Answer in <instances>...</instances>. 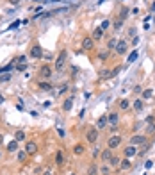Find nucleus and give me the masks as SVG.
<instances>
[{"mask_svg": "<svg viewBox=\"0 0 155 175\" xmlns=\"http://www.w3.org/2000/svg\"><path fill=\"white\" fill-rule=\"evenodd\" d=\"M98 136H100V131H98L96 127H91V129L87 131V134H86V141L89 145H94L98 141Z\"/></svg>", "mask_w": 155, "mask_h": 175, "instance_id": "nucleus-1", "label": "nucleus"}, {"mask_svg": "<svg viewBox=\"0 0 155 175\" xmlns=\"http://www.w3.org/2000/svg\"><path fill=\"white\" fill-rule=\"evenodd\" d=\"M127 50H128V40H118V45L114 48L116 55H125Z\"/></svg>", "mask_w": 155, "mask_h": 175, "instance_id": "nucleus-2", "label": "nucleus"}, {"mask_svg": "<svg viewBox=\"0 0 155 175\" xmlns=\"http://www.w3.org/2000/svg\"><path fill=\"white\" fill-rule=\"evenodd\" d=\"M66 55H68V52H66V50H61V54L57 55V59H55V68H57V72H62V70H64Z\"/></svg>", "mask_w": 155, "mask_h": 175, "instance_id": "nucleus-3", "label": "nucleus"}, {"mask_svg": "<svg viewBox=\"0 0 155 175\" xmlns=\"http://www.w3.org/2000/svg\"><path fill=\"white\" fill-rule=\"evenodd\" d=\"M146 143H148V139H146V136H143V134H134V136L130 138V141H128V145H134V146L146 145Z\"/></svg>", "mask_w": 155, "mask_h": 175, "instance_id": "nucleus-4", "label": "nucleus"}, {"mask_svg": "<svg viewBox=\"0 0 155 175\" xmlns=\"http://www.w3.org/2000/svg\"><path fill=\"white\" fill-rule=\"evenodd\" d=\"M120 145H121V136H118V134H116V136H111V138H109V141H107V148L116 150Z\"/></svg>", "mask_w": 155, "mask_h": 175, "instance_id": "nucleus-5", "label": "nucleus"}, {"mask_svg": "<svg viewBox=\"0 0 155 175\" xmlns=\"http://www.w3.org/2000/svg\"><path fill=\"white\" fill-rule=\"evenodd\" d=\"M39 77H41V81H46V79L52 77V68L48 64H43L41 68H39Z\"/></svg>", "mask_w": 155, "mask_h": 175, "instance_id": "nucleus-6", "label": "nucleus"}, {"mask_svg": "<svg viewBox=\"0 0 155 175\" xmlns=\"http://www.w3.org/2000/svg\"><path fill=\"white\" fill-rule=\"evenodd\" d=\"M107 124L111 125V127H116V125L120 124V114L116 113V111H114V113H109L107 114Z\"/></svg>", "mask_w": 155, "mask_h": 175, "instance_id": "nucleus-7", "label": "nucleus"}, {"mask_svg": "<svg viewBox=\"0 0 155 175\" xmlns=\"http://www.w3.org/2000/svg\"><path fill=\"white\" fill-rule=\"evenodd\" d=\"M31 57H34V59H41L43 57V48L39 45H34L31 48Z\"/></svg>", "mask_w": 155, "mask_h": 175, "instance_id": "nucleus-8", "label": "nucleus"}, {"mask_svg": "<svg viewBox=\"0 0 155 175\" xmlns=\"http://www.w3.org/2000/svg\"><path fill=\"white\" fill-rule=\"evenodd\" d=\"M25 152H27V155H34L36 152H38V145L34 143V141H29V143L25 145V148H23Z\"/></svg>", "mask_w": 155, "mask_h": 175, "instance_id": "nucleus-9", "label": "nucleus"}, {"mask_svg": "<svg viewBox=\"0 0 155 175\" xmlns=\"http://www.w3.org/2000/svg\"><path fill=\"white\" fill-rule=\"evenodd\" d=\"M123 154L125 157H134L135 154H137V146H134V145H128V146H125V150H123Z\"/></svg>", "mask_w": 155, "mask_h": 175, "instance_id": "nucleus-10", "label": "nucleus"}, {"mask_svg": "<svg viewBox=\"0 0 155 175\" xmlns=\"http://www.w3.org/2000/svg\"><path fill=\"white\" fill-rule=\"evenodd\" d=\"M118 168H120L121 172H127V170H130V168H132V163H130V159H128V157L121 159V161H120V166H118Z\"/></svg>", "mask_w": 155, "mask_h": 175, "instance_id": "nucleus-11", "label": "nucleus"}, {"mask_svg": "<svg viewBox=\"0 0 155 175\" xmlns=\"http://www.w3.org/2000/svg\"><path fill=\"white\" fill-rule=\"evenodd\" d=\"M107 125H109L107 124V114H103V116H100V118L96 120V129H98V131H103Z\"/></svg>", "mask_w": 155, "mask_h": 175, "instance_id": "nucleus-12", "label": "nucleus"}, {"mask_svg": "<svg viewBox=\"0 0 155 175\" xmlns=\"http://www.w3.org/2000/svg\"><path fill=\"white\" fill-rule=\"evenodd\" d=\"M103 34H105V31H102L100 27H96L93 31V34H91V38H93V41H100V40H103Z\"/></svg>", "mask_w": 155, "mask_h": 175, "instance_id": "nucleus-13", "label": "nucleus"}, {"mask_svg": "<svg viewBox=\"0 0 155 175\" xmlns=\"http://www.w3.org/2000/svg\"><path fill=\"white\" fill-rule=\"evenodd\" d=\"M93 47H94V41H93V38H91V36L82 40V48H84V50H91Z\"/></svg>", "mask_w": 155, "mask_h": 175, "instance_id": "nucleus-14", "label": "nucleus"}, {"mask_svg": "<svg viewBox=\"0 0 155 175\" xmlns=\"http://www.w3.org/2000/svg\"><path fill=\"white\" fill-rule=\"evenodd\" d=\"M100 157H102L103 163H109V159L113 157V150H111V148H105V150H102V152H100Z\"/></svg>", "mask_w": 155, "mask_h": 175, "instance_id": "nucleus-15", "label": "nucleus"}, {"mask_svg": "<svg viewBox=\"0 0 155 175\" xmlns=\"http://www.w3.org/2000/svg\"><path fill=\"white\" fill-rule=\"evenodd\" d=\"M72 107H73V97H70V98H66L64 104H62V111L68 113V111H72Z\"/></svg>", "mask_w": 155, "mask_h": 175, "instance_id": "nucleus-16", "label": "nucleus"}, {"mask_svg": "<svg viewBox=\"0 0 155 175\" xmlns=\"http://www.w3.org/2000/svg\"><path fill=\"white\" fill-rule=\"evenodd\" d=\"M6 148H7V152H18L20 145H18V141H16V139H13V141H9V143H7V146H6Z\"/></svg>", "mask_w": 155, "mask_h": 175, "instance_id": "nucleus-17", "label": "nucleus"}, {"mask_svg": "<svg viewBox=\"0 0 155 175\" xmlns=\"http://www.w3.org/2000/svg\"><path fill=\"white\" fill-rule=\"evenodd\" d=\"M38 88H39L41 91H50L54 86H52L50 82H46V81H39V82H38Z\"/></svg>", "mask_w": 155, "mask_h": 175, "instance_id": "nucleus-18", "label": "nucleus"}, {"mask_svg": "<svg viewBox=\"0 0 155 175\" xmlns=\"http://www.w3.org/2000/svg\"><path fill=\"white\" fill-rule=\"evenodd\" d=\"M84 152H86V145L79 143V145H75V146H73V154H75V155H82Z\"/></svg>", "mask_w": 155, "mask_h": 175, "instance_id": "nucleus-19", "label": "nucleus"}, {"mask_svg": "<svg viewBox=\"0 0 155 175\" xmlns=\"http://www.w3.org/2000/svg\"><path fill=\"white\" fill-rule=\"evenodd\" d=\"M143 107H145V102H143V98H135V100H134V111L141 113V111H143Z\"/></svg>", "mask_w": 155, "mask_h": 175, "instance_id": "nucleus-20", "label": "nucleus"}, {"mask_svg": "<svg viewBox=\"0 0 155 175\" xmlns=\"http://www.w3.org/2000/svg\"><path fill=\"white\" fill-rule=\"evenodd\" d=\"M120 161H121V157H118V155L113 154V157L109 159V165H111V168H118V166H120Z\"/></svg>", "mask_w": 155, "mask_h": 175, "instance_id": "nucleus-21", "label": "nucleus"}, {"mask_svg": "<svg viewBox=\"0 0 155 175\" xmlns=\"http://www.w3.org/2000/svg\"><path fill=\"white\" fill-rule=\"evenodd\" d=\"M153 97V89L152 88H146V89H143V100H150Z\"/></svg>", "mask_w": 155, "mask_h": 175, "instance_id": "nucleus-22", "label": "nucleus"}, {"mask_svg": "<svg viewBox=\"0 0 155 175\" xmlns=\"http://www.w3.org/2000/svg\"><path fill=\"white\" fill-rule=\"evenodd\" d=\"M118 105H120V109H121V111H127V109L130 107V102H128V98H121Z\"/></svg>", "mask_w": 155, "mask_h": 175, "instance_id": "nucleus-23", "label": "nucleus"}, {"mask_svg": "<svg viewBox=\"0 0 155 175\" xmlns=\"http://www.w3.org/2000/svg\"><path fill=\"white\" fill-rule=\"evenodd\" d=\"M54 161H55V165H57V166H62V165H64V155H62V152H57Z\"/></svg>", "mask_w": 155, "mask_h": 175, "instance_id": "nucleus-24", "label": "nucleus"}, {"mask_svg": "<svg viewBox=\"0 0 155 175\" xmlns=\"http://www.w3.org/2000/svg\"><path fill=\"white\" fill-rule=\"evenodd\" d=\"M109 55H111V50L98 52V59H100V61H107V59H109Z\"/></svg>", "mask_w": 155, "mask_h": 175, "instance_id": "nucleus-25", "label": "nucleus"}, {"mask_svg": "<svg viewBox=\"0 0 155 175\" xmlns=\"http://www.w3.org/2000/svg\"><path fill=\"white\" fill-rule=\"evenodd\" d=\"M116 45H118V40H116V38H111V40L107 41V50H114Z\"/></svg>", "mask_w": 155, "mask_h": 175, "instance_id": "nucleus-26", "label": "nucleus"}, {"mask_svg": "<svg viewBox=\"0 0 155 175\" xmlns=\"http://www.w3.org/2000/svg\"><path fill=\"white\" fill-rule=\"evenodd\" d=\"M87 175H98V166L94 165V163L87 168Z\"/></svg>", "mask_w": 155, "mask_h": 175, "instance_id": "nucleus-27", "label": "nucleus"}, {"mask_svg": "<svg viewBox=\"0 0 155 175\" xmlns=\"http://www.w3.org/2000/svg\"><path fill=\"white\" fill-rule=\"evenodd\" d=\"M113 27H114V31H120V29L123 27V20H121V18H118V20H114Z\"/></svg>", "mask_w": 155, "mask_h": 175, "instance_id": "nucleus-28", "label": "nucleus"}, {"mask_svg": "<svg viewBox=\"0 0 155 175\" xmlns=\"http://www.w3.org/2000/svg\"><path fill=\"white\" fill-rule=\"evenodd\" d=\"M137 55H139V52H137V50H134V52H132V54L128 55V59H127V61H128V64H132V63H134L135 59H137Z\"/></svg>", "mask_w": 155, "mask_h": 175, "instance_id": "nucleus-29", "label": "nucleus"}, {"mask_svg": "<svg viewBox=\"0 0 155 175\" xmlns=\"http://www.w3.org/2000/svg\"><path fill=\"white\" fill-rule=\"evenodd\" d=\"M11 77H13V73H4V75H0V82H9Z\"/></svg>", "mask_w": 155, "mask_h": 175, "instance_id": "nucleus-30", "label": "nucleus"}, {"mask_svg": "<svg viewBox=\"0 0 155 175\" xmlns=\"http://www.w3.org/2000/svg\"><path fill=\"white\" fill-rule=\"evenodd\" d=\"M16 141H23L25 139V132L23 131H16V138H14Z\"/></svg>", "mask_w": 155, "mask_h": 175, "instance_id": "nucleus-31", "label": "nucleus"}, {"mask_svg": "<svg viewBox=\"0 0 155 175\" xmlns=\"http://www.w3.org/2000/svg\"><path fill=\"white\" fill-rule=\"evenodd\" d=\"M127 14H128V7H121V11H120V18L125 20V18H127Z\"/></svg>", "mask_w": 155, "mask_h": 175, "instance_id": "nucleus-32", "label": "nucleus"}, {"mask_svg": "<svg viewBox=\"0 0 155 175\" xmlns=\"http://www.w3.org/2000/svg\"><path fill=\"white\" fill-rule=\"evenodd\" d=\"M111 77V70H102L100 72V79H109Z\"/></svg>", "mask_w": 155, "mask_h": 175, "instance_id": "nucleus-33", "label": "nucleus"}, {"mask_svg": "<svg viewBox=\"0 0 155 175\" xmlns=\"http://www.w3.org/2000/svg\"><path fill=\"white\" fill-rule=\"evenodd\" d=\"M25 159H27V152H25V150H21V152H18V161H20V163H23Z\"/></svg>", "mask_w": 155, "mask_h": 175, "instance_id": "nucleus-34", "label": "nucleus"}, {"mask_svg": "<svg viewBox=\"0 0 155 175\" xmlns=\"http://www.w3.org/2000/svg\"><path fill=\"white\" fill-rule=\"evenodd\" d=\"M109 27H111V21H109V20H103L102 25H100V29H102V31H107Z\"/></svg>", "mask_w": 155, "mask_h": 175, "instance_id": "nucleus-35", "label": "nucleus"}, {"mask_svg": "<svg viewBox=\"0 0 155 175\" xmlns=\"http://www.w3.org/2000/svg\"><path fill=\"white\" fill-rule=\"evenodd\" d=\"M25 68H27V64H25V63H20V64H16V70H18V72H23Z\"/></svg>", "mask_w": 155, "mask_h": 175, "instance_id": "nucleus-36", "label": "nucleus"}, {"mask_svg": "<svg viewBox=\"0 0 155 175\" xmlns=\"http://www.w3.org/2000/svg\"><path fill=\"white\" fill-rule=\"evenodd\" d=\"M66 91H68V84H64V86L61 88V91H59V95H62V93H66Z\"/></svg>", "mask_w": 155, "mask_h": 175, "instance_id": "nucleus-37", "label": "nucleus"}, {"mask_svg": "<svg viewBox=\"0 0 155 175\" xmlns=\"http://www.w3.org/2000/svg\"><path fill=\"white\" fill-rule=\"evenodd\" d=\"M27 61V57H25V55H20V57H18V64H20V63H25Z\"/></svg>", "mask_w": 155, "mask_h": 175, "instance_id": "nucleus-38", "label": "nucleus"}, {"mask_svg": "<svg viewBox=\"0 0 155 175\" xmlns=\"http://www.w3.org/2000/svg\"><path fill=\"white\" fill-rule=\"evenodd\" d=\"M11 6H16V4H20V0H7Z\"/></svg>", "mask_w": 155, "mask_h": 175, "instance_id": "nucleus-39", "label": "nucleus"}, {"mask_svg": "<svg viewBox=\"0 0 155 175\" xmlns=\"http://www.w3.org/2000/svg\"><path fill=\"white\" fill-rule=\"evenodd\" d=\"M137 43H139V38H137V36H135L134 40H132V47H135V45H137Z\"/></svg>", "mask_w": 155, "mask_h": 175, "instance_id": "nucleus-40", "label": "nucleus"}, {"mask_svg": "<svg viewBox=\"0 0 155 175\" xmlns=\"http://www.w3.org/2000/svg\"><path fill=\"white\" fill-rule=\"evenodd\" d=\"M146 168H152V166H153V161H146Z\"/></svg>", "mask_w": 155, "mask_h": 175, "instance_id": "nucleus-41", "label": "nucleus"}, {"mask_svg": "<svg viewBox=\"0 0 155 175\" xmlns=\"http://www.w3.org/2000/svg\"><path fill=\"white\" fill-rule=\"evenodd\" d=\"M6 102V98H4V97H2V95H0V105H2V104Z\"/></svg>", "mask_w": 155, "mask_h": 175, "instance_id": "nucleus-42", "label": "nucleus"}, {"mask_svg": "<svg viewBox=\"0 0 155 175\" xmlns=\"http://www.w3.org/2000/svg\"><path fill=\"white\" fill-rule=\"evenodd\" d=\"M43 175H54V173H52L50 170H46V172H45V173H43Z\"/></svg>", "mask_w": 155, "mask_h": 175, "instance_id": "nucleus-43", "label": "nucleus"}, {"mask_svg": "<svg viewBox=\"0 0 155 175\" xmlns=\"http://www.w3.org/2000/svg\"><path fill=\"white\" fill-rule=\"evenodd\" d=\"M4 143V136H2V134H0V145Z\"/></svg>", "mask_w": 155, "mask_h": 175, "instance_id": "nucleus-44", "label": "nucleus"}, {"mask_svg": "<svg viewBox=\"0 0 155 175\" xmlns=\"http://www.w3.org/2000/svg\"><path fill=\"white\" fill-rule=\"evenodd\" d=\"M152 11H155V2H153V4H152Z\"/></svg>", "mask_w": 155, "mask_h": 175, "instance_id": "nucleus-45", "label": "nucleus"}, {"mask_svg": "<svg viewBox=\"0 0 155 175\" xmlns=\"http://www.w3.org/2000/svg\"><path fill=\"white\" fill-rule=\"evenodd\" d=\"M68 175H77V173H73V172H72V173H68Z\"/></svg>", "mask_w": 155, "mask_h": 175, "instance_id": "nucleus-46", "label": "nucleus"}, {"mask_svg": "<svg viewBox=\"0 0 155 175\" xmlns=\"http://www.w3.org/2000/svg\"><path fill=\"white\" fill-rule=\"evenodd\" d=\"M98 2H100V4H103V0H98Z\"/></svg>", "mask_w": 155, "mask_h": 175, "instance_id": "nucleus-47", "label": "nucleus"}, {"mask_svg": "<svg viewBox=\"0 0 155 175\" xmlns=\"http://www.w3.org/2000/svg\"><path fill=\"white\" fill-rule=\"evenodd\" d=\"M102 175H111V173H102Z\"/></svg>", "mask_w": 155, "mask_h": 175, "instance_id": "nucleus-48", "label": "nucleus"}, {"mask_svg": "<svg viewBox=\"0 0 155 175\" xmlns=\"http://www.w3.org/2000/svg\"><path fill=\"white\" fill-rule=\"evenodd\" d=\"M0 159H2V152H0Z\"/></svg>", "mask_w": 155, "mask_h": 175, "instance_id": "nucleus-49", "label": "nucleus"}]
</instances>
